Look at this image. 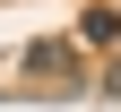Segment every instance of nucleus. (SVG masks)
<instances>
[{
  "mask_svg": "<svg viewBox=\"0 0 121 112\" xmlns=\"http://www.w3.org/2000/svg\"><path fill=\"white\" fill-rule=\"evenodd\" d=\"M26 86L69 95V86H78V52H69V43H26Z\"/></svg>",
  "mask_w": 121,
  "mask_h": 112,
  "instance_id": "obj_1",
  "label": "nucleus"
}]
</instances>
